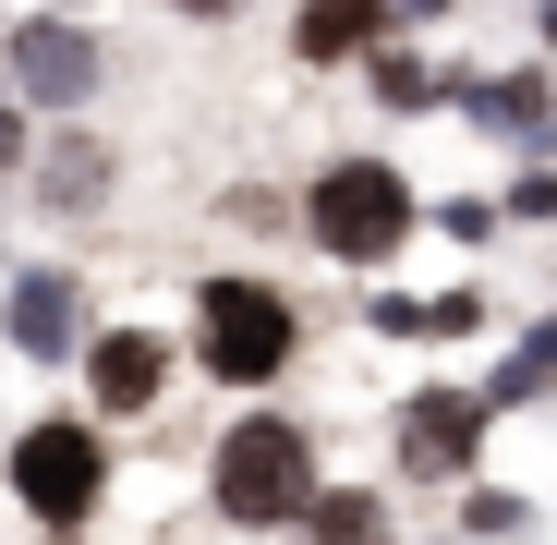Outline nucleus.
Returning a JSON list of instances; mask_svg holds the SVG:
<instances>
[{"label":"nucleus","mask_w":557,"mask_h":545,"mask_svg":"<svg viewBox=\"0 0 557 545\" xmlns=\"http://www.w3.org/2000/svg\"><path fill=\"white\" fill-rule=\"evenodd\" d=\"M315 485H327V461H315V424L304 412H243L207 448V509L231 533H292L315 509Z\"/></svg>","instance_id":"f257e3e1"},{"label":"nucleus","mask_w":557,"mask_h":545,"mask_svg":"<svg viewBox=\"0 0 557 545\" xmlns=\"http://www.w3.org/2000/svg\"><path fill=\"white\" fill-rule=\"evenodd\" d=\"M412 231H424V195H412L400 158H327V170L304 182V243H315L327 267H363V280H376Z\"/></svg>","instance_id":"f03ea898"},{"label":"nucleus","mask_w":557,"mask_h":545,"mask_svg":"<svg viewBox=\"0 0 557 545\" xmlns=\"http://www.w3.org/2000/svg\"><path fill=\"white\" fill-rule=\"evenodd\" d=\"M304 351V304L255 280V267H219V280H195V363L219 388H278Z\"/></svg>","instance_id":"7ed1b4c3"},{"label":"nucleus","mask_w":557,"mask_h":545,"mask_svg":"<svg viewBox=\"0 0 557 545\" xmlns=\"http://www.w3.org/2000/svg\"><path fill=\"white\" fill-rule=\"evenodd\" d=\"M13 497H25V521L37 533H85L110 509V436H98V412H37L25 436H13Z\"/></svg>","instance_id":"20e7f679"},{"label":"nucleus","mask_w":557,"mask_h":545,"mask_svg":"<svg viewBox=\"0 0 557 545\" xmlns=\"http://www.w3.org/2000/svg\"><path fill=\"white\" fill-rule=\"evenodd\" d=\"M0 85H13L25 110H85L110 85V49L85 37L73 13H25L13 37H0Z\"/></svg>","instance_id":"39448f33"},{"label":"nucleus","mask_w":557,"mask_h":545,"mask_svg":"<svg viewBox=\"0 0 557 545\" xmlns=\"http://www.w3.org/2000/svg\"><path fill=\"white\" fill-rule=\"evenodd\" d=\"M485 412H497V400H473V388H412V400L388 412L400 485H460V473L485 461Z\"/></svg>","instance_id":"423d86ee"},{"label":"nucleus","mask_w":557,"mask_h":545,"mask_svg":"<svg viewBox=\"0 0 557 545\" xmlns=\"http://www.w3.org/2000/svg\"><path fill=\"white\" fill-rule=\"evenodd\" d=\"M158 388H170V339L158 327H98L85 339V412L98 424H146Z\"/></svg>","instance_id":"0eeeda50"},{"label":"nucleus","mask_w":557,"mask_h":545,"mask_svg":"<svg viewBox=\"0 0 557 545\" xmlns=\"http://www.w3.org/2000/svg\"><path fill=\"white\" fill-rule=\"evenodd\" d=\"M0 339H13L25 363L85 351V339H98V327H85V280H73V267H25V280H13V304H0Z\"/></svg>","instance_id":"6e6552de"},{"label":"nucleus","mask_w":557,"mask_h":545,"mask_svg":"<svg viewBox=\"0 0 557 545\" xmlns=\"http://www.w3.org/2000/svg\"><path fill=\"white\" fill-rule=\"evenodd\" d=\"M388 25H400V0H304V13H292V61H315V73L376 61Z\"/></svg>","instance_id":"1a4fd4ad"},{"label":"nucleus","mask_w":557,"mask_h":545,"mask_svg":"<svg viewBox=\"0 0 557 545\" xmlns=\"http://www.w3.org/2000/svg\"><path fill=\"white\" fill-rule=\"evenodd\" d=\"M292 545H400V521H388L376 485H315V509L292 521Z\"/></svg>","instance_id":"9d476101"},{"label":"nucleus","mask_w":557,"mask_h":545,"mask_svg":"<svg viewBox=\"0 0 557 545\" xmlns=\"http://www.w3.org/2000/svg\"><path fill=\"white\" fill-rule=\"evenodd\" d=\"M37 182H49V207H98L110 146H98V134H37Z\"/></svg>","instance_id":"9b49d317"},{"label":"nucleus","mask_w":557,"mask_h":545,"mask_svg":"<svg viewBox=\"0 0 557 545\" xmlns=\"http://www.w3.org/2000/svg\"><path fill=\"white\" fill-rule=\"evenodd\" d=\"M473 110H485L497 134H545V85H533V73H497V85H485Z\"/></svg>","instance_id":"f8f14e48"},{"label":"nucleus","mask_w":557,"mask_h":545,"mask_svg":"<svg viewBox=\"0 0 557 545\" xmlns=\"http://www.w3.org/2000/svg\"><path fill=\"white\" fill-rule=\"evenodd\" d=\"M533 388H557V327H545V339H521V351H509V376H497V388H485V400H533Z\"/></svg>","instance_id":"ddd939ff"},{"label":"nucleus","mask_w":557,"mask_h":545,"mask_svg":"<svg viewBox=\"0 0 557 545\" xmlns=\"http://www.w3.org/2000/svg\"><path fill=\"white\" fill-rule=\"evenodd\" d=\"M376 98H388V110H424V98H436V73H424L412 49H376Z\"/></svg>","instance_id":"4468645a"},{"label":"nucleus","mask_w":557,"mask_h":545,"mask_svg":"<svg viewBox=\"0 0 557 545\" xmlns=\"http://www.w3.org/2000/svg\"><path fill=\"white\" fill-rule=\"evenodd\" d=\"M521 521H533V509H521V497H497V485H485V497H473V509H460V533H473V545H509V533H521Z\"/></svg>","instance_id":"2eb2a0df"},{"label":"nucleus","mask_w":557,"mask_h":545,"mask_svg":"<svg viewBox=\"0 0 557 545\" xmlns=\"http://www.w3.org/2000/svg\"><path fill=\"white\" fill-rule=\"evenodd\" d=\"M25 158H37V110H25V98H13V85H0V182H13V170H25Z\"/></svg>","instance_id":"dca6fc26"},{"label":"nucleus","mask_w":557,"mask_h":545,"mask_svg":"<svg viewBox=\"0 0 557 545\" xmlns=\"http://www.w3.org/2000/svg\"><path fill=\"white\" fill-rule=\"evenodd\" d=\"M158 13H182V25H231V13H255V0H158Z\"/></svg>","instance_id":"f3484780"},{"label":"nucleus","mask_w":557,"mask_h":545,"mask_svg":"<svg viewBox=\"0 0 557 545\" xmlns=\"http://www.w3.org/2000/svg\"><path fill=\"white\" fill-rule=\"evenodd\" d=\"M545 37H557V0H545Z\"/></svg>","instance_id":"a211bd4d"},{"label":"nucleus","mask_w":557,"mask_h":545,"mask_svg":"<svg viewBox=\"0 0 557 545\" xmlns=\"http://www.w3.org/2000/svg\"><path fill=\"white\" fill-rule=\"evenodd\" d=\"M49 13H73V0H49Z\"/></svg>","instance_id":"6ab92c4d"}]
</instances>
